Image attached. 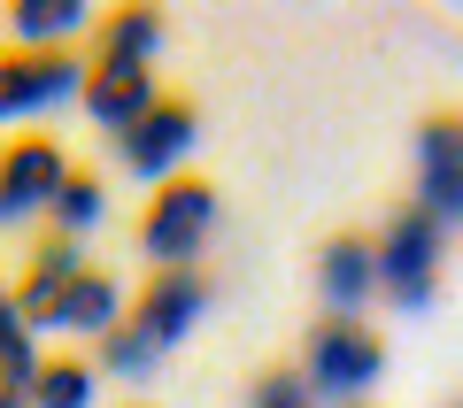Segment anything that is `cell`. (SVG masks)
I'll use <instances>...</instances> for the list:
<instances>
[{"label":"cell","instance_id":"obj_16","mask_svg":"<svg viewBox=\"0 0 463 408\" xmlns=\"http://www.w3.org/2000/svg\"><path fill=\"white\" fill-rule=\"evenodd\" d=\"M32 278H47V285H78V278H85V246L70 239V231H47V239L32 246Z\"/></svg>","mask_w":463,"mask_h":408},{"label":"cell","instance_id":"obj_21","mask_svg":"<svg viewBox=\"0 0 463 408\" xmlns=\"http://www.w3.org/2000/svg\"><path fill=\"white\" fill-rule=\"evenodd\" d=\"M24 324V309H16V293H0V339H8V331Z\"/></svg>","mask_w":463,"mask_h":408},{"label":"cell","instance_id":"obj_13","mask_svg":"<svg viewBox=\"0 0 463 408\" xmlns=\"http://www.w3.org/2000/svg\"><path fill=\"white\" fill-rule=\"evenodd\" d=\"M78 23H85V8H70V0H16V8H8V32L24 39V54H47L54 39L78 32Z\"/></svg>","mask_w":463,"mask_h":408},{"label":"cell","instance_id":"obj_15","mask_svg":"<svg viewBox=\"0 0 463 408\" xmlns=\"http://www.w3.org/2000/svg\"><path fill=\"white\" fill-rule=\"evenodd\" d=\"M100 209H109V200H100V185L85 178V170H70V185L54 193V231H70V239H78V231L100 224Z\"/></svg>","mask_w":463,"mask_h":408},{"label":"cell","instance_id":"obj_19","mask_svg":"<svg viewBox=\"0 0 463 408\" xmlns=\"http://www.w3.org/2000/svg\"><path fill=\"white\" fill-rule=\"evenodd\" d=\"M425 209L432 216H463V162H432L425 170Z\"/></svg>","mask_w":463,"mask_h":408},{"label":"cell","instance_id":"obj_11","mask_svg":"<svg viewBox=\"0 0 463 408\" xmlns=\"http://www.w3.org/2000/svg\"><path fill=\"white\" fill-rule=\"evenodd\" d=\"M93 47L109 54V62H155L163 16H155V8H109V16L93 23Z\"/></svg>","mask_w":463,"mask_h":408},{"label":"cell","instance_id":"obj_14","mask_svg":"<svg viewBox=\"0 0 463 408\" xmlns=\"http://www.w3.org/2000/svg\"><path fill=\"white\" fill-rule=\"evenodd\" d=\"M155 355H163V347H155L139 324H116L109 339H100V362H93V370H116V377H147V370H155Z\"/></svg>","mask_w":463,"mask_h":408},{"label":"cell","instance_id":"obj_10","mask_svg":"<svg viewBox=\"0 0 463 408\" xmlns=\"http://www.w3.org/2000/svg\"><path fill=\"white\" fill-rule=\"evenodd\" d=\"M116 324H124V285H116L109 270H85V278L62 293V331H78V339H109Z\"/></svg>","mask_w":463,"mask_h":408},{"label":"cell","instance_id":"obj_2","mask_svg":"<svg viewBox=\"0 0 463 408\" xmlns=\"http://www.w3.org/2000/svg\"><path fill=\"white\" fill-rule=\"evenodd\" d=\"M379 370H386V347H379L371 324L332 316V324L309 331V393H325V401H355Z\"/></svg>","mask_w":463,"mask_h":408},{"label":"cell","instance_id":"obj_12","mask_svg":"<svg viewBox=\"0 0 463 408\" xmlns=\"http://www.w3.org/2000/svg\"><path fill=\"white\" fill-rule=\"evenodd\" d=\"M93 393H100V370L85 355H47V370L32 385V408H93Z\"/></svg>","mask_w":463,"mask_h":408},{"label":"cell","instance_id":"obj_17","mask_svg":"<svg viewBox=\"0 0 463 408\" xmlns=\"http://www.w3.org/2000/svg\"><path fill=\"white\" fill-rule=\"evenodd\" d=\"M39 370H47V355L32 347V324H16L8 339H0V385H8V393H32Z\"/></svg>","mask_w":463,"mask_h":408},{"label":"cell","instance_id":"obj_8","mask_svg":"<svg viewBox=\"0 0 463 408\" xmlns=\"http://www.w3.org/2000/svg\"><path fill=\"white\" fill-rule=\"evenodd\" d=\"M201 309H209V285H201V270H155L147 293H139V309H132V324L147 331L155 347H170V339H185V331L201 324Z\"/></svg>","mask_w":463,"mask_h":408},{"label":"cell","instance_id":"obj_18","mask_svg":"<svg viewBox=\"0 0 463 408\" xmlns=\"http://www.w3.org/2000/svg\"><path fill=\"white\" fill-rule=\"evenodd\" d=\"M417 154H425V170H432V162H463V116H425Z\"/></svg>","mask_w":463,"mask_h":408},{"label":"cell","instance_id":"obj_7","mask_svg":"<svg viewBox=\"0 0 463 408\" xmlns=\"http://www.w3.org/2000/svg\"><path fill=\"white\" fill-rule=\"evenodd\" d=\"M155 70L147 62H85V108H93V124H109V131H132L139 116L155 108Z\"/></svg>","mask_w":463,"mask_h":408},{"label":"cell","instance_id":"obj_22","mask_svg":"<svg viewBox=\"0 0 463 408\" xmlns=\"http://www.w3.org/2000/svg\"><path fill=\"white\" fill-rule=\"evenodd\" d=\"M0 408H32V393H8V385H0Z\"/></svg>","mask_w":463,"mask_h":408},{"label":"cell","instance_id":"obj_5","mask_svg":"<svg viewBox=\"0 0 463 408\" xmlns=\"http://www.w3.org/2000/svg\"><path fill=\"white\" fill-rule=\"evenodd\" d=\"M116 147H124V162H132L139 178L163 185L170 170H178V154L194 147V100H185V93H163L132 131H116Z\"/></svg>","mask_w":463,"mask_h":408},{"label":"cell","instance_id":"obj_3","mask_svg":"<svg viewBox=\"0 0 463 408\" xmlns=\"http://www.w3.org/2000/svg\"><path fill=\"white\" fill-rule=\"evenodd\" d=\"M70 185V154L54 147L47 131H24L0 147V216H32L54 209V193Z\"/></svg>","mask_w":463,"mask_h":408},{"label":"cell","instance_id":"obj_6","mask_svg":"<svg viewBox=\"0 0 463 408\" xmlns=\"http://www.w3.org/2000/svg\"><path fill=\"white\" fill-rule=\"evenodd\" d=\"M62 93H85V62L70 47L47 54H0V116H24V108H47Z\"/></svg>","mask_w":463,"mask_h":408},{"label":"cell","instance_id":"obj_4","mask_svg":"<svg viewBox=\"0 0 463 408\" xmlns=\"http://www.w3.org/2000/svg\"><path fill=\"white\" fill-rule=\"evenodd\" d=\"M371 255H379V285L394 301L402 293H425V285H432V262H440V216H432V209H402Z\"/></svg>","mask_w":463,"mask_h":408},{"label":"cell","instance_id":"obj_1","mask_svg":"<svg viewBox=\"0 0 463 408\" xmlns=\"http://www.w3.org/2000/svg\"><path fill=\"white\" fill-rule=\"evenodd\" d=\"M209 231H216V185H201V178H163L147 216H139V246H147L155 270H194Z\"/></svg>","mask_w":463,"mask_h":408},{"label":"cell","instance_id":"obj_20","mask_svg":"<svg viewBox=\"0 0 463 408\" xmlns=\"http://www.w3.org/2000/svg\"><path fill=\"white\" fill-rule=\"evenodd\" d=\"M255 408H309V377L263 370V377H255Z\"/></svg>","mask_w":463,"mask_h":408},{"label":"cell","instance_id":"obj_9","mask_svg":"<svg viewBox=\"0 0 463 408\" xmlns=\"http://www.w3.org/2000/svg\"><path fill=\"white\" fill-rule=\"evenodd\" d=\"M317 278H325L332 316H355V309H364V293L379 285V255H371V239H332L325 262H317Z\"/></svg>","mask_w":463,"mask_h":408}]
</instances>
